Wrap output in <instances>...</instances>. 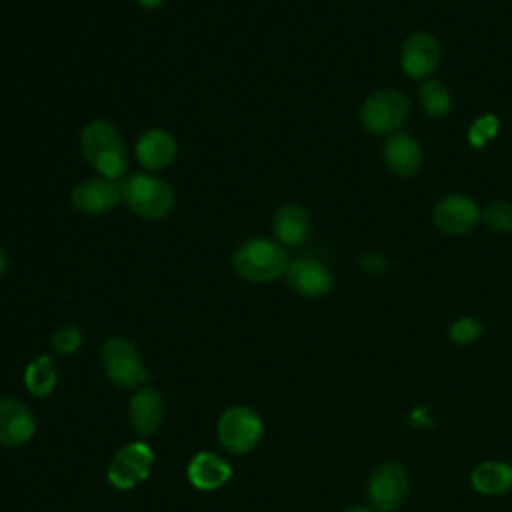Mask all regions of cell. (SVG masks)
<instances>
[{"label":"cell","mask_w":512,"mask_h":512,"mask_svg":"<svg viewBox=\"0 0 512 512\" xmlns=\"http://www.w3.org/2000/svg\"><path fill=\"white\" fill-rule=\"evenodd\" d=\"M410 114V100L404 92L382 88L368 94L360 106V124L374 136H390L406 122Z\"/></svg>","instance_id":"277c9868"},{"label":"cell","mask_w":512,"mask_h":512,"mask_svg":"<svg viewBox=\"0 0 512 512\" xmlns=\"http://www.w3.org/2000/svg\"><path fill=\"white\" fill-rule=\"evenodd\" d=\"M482 222L496 234H512V202L492 200L482 210Z\"/></svg>","instance_id":"7402d4cb"},{"label":"cell","mask_w":512,"mask_h":512,"mask_svg":"<svg viewBox=\"0 0 512 512\" xmlns=\"http://www.w3.org/2000/svg\"><path fill=\"white\" fill-rule=\"evenodd\" d=\"M58 382V372L50 356H36L24 370V384L28 392L36 398H46L52 394Z\"/></svg>","instance_id":"ffe728a7"},{"label":"cell","mask_w":512,"mask_h":512,"mask_svg":"<svg viewBox=\"0 0 512 512\" xmlns=\"http://www.w3.org/2000/svg\"><path fill=\"white\" fill-rule=\"evenodd\" d=\"M396 512H398V510H396Z\"/></svg>","instance_id":"f1b7e54d"},{"label":"cell","mask_w":512,"mask_h":512,"mask_svg":"<svg viewBox=\"0 0 512 512\" xmlns=\"http://www.w3.org/2000/svg\"><path fill=\"white\" fill-rule=\"evenodd\" d=\"M6 266H8V262H6V254H4V250L0 248V276L6 272Z\"/></svg>","instance_id":"83f0119b"},{"label":"cell","mask_w":512,"mask_h":512,"mask_svg":"<svg viewBox=\"0 0 512 512\" xmlns=\"http://www.w3.org/2000/svg\"><path fill=\"white\" fill-rule=\"evenodd\" d=\"M232 270L246 282L264 284L274 282L286 274L290 258L286 248L264 236H254L236 246L230 258Z\"/></svg>","instance_id":"7a4b0ae2"},{"label":"cell","mask_w":512,"mask_h":512,"mask_svg":"<svg viewBox=\"0 0 512 512\" xmlns=\"http://www.w3.org/2000/svg\"><path fill=\"white\" fill-rule=\"evenodd\" d=\"M484 332V326L478 318L474 316H460L456 318L450 328H448V338L454 342V344H472L474 340H478Z\"/></svg>","instance_id":"603a6c76"},{"label":"cell","mask_w":512,"mask_h":512,"mask_svg":"<svg viewBox=\"0 0 512 512\" xmlns=\"http://www.w3.org/2000/svg\"><path fill=\"white\" fill-rule=\"evenodd\" d=\"M480 220L482 212L478 204L464 194L442 196L432 208V224L448 236L470 234Z\"/></svg>","instance_id":"30bf717a"},{"label":"cell","mask_w":512,"mask_h":512,"mask_svg":"<svg viewBox=\"0 0 512 512\" xmlns=\"http://www.w3.org/2000/svg\"><path fill=\"white\" fill-rule=\"evenodd\" d=\"M186 474L194 488L216 490L232 476V468L220 456L212 452H200L190 460Z\"/></svg>","instance_id":"ac0fdd59"},{"label":"cell","mask_w":512,"mask_h":512,"mask_svg":"<svg viewBox=\"0 0 512 512\" xmlns=\"http://www.w3.org/2000/svg\"><path fill=\"white\" fill-rule=\"evenodd\" d=\"M284 276L288 288L304 298H322L334 286L332 272L322 262L312 258L292 260Z\"/></svg>","instance_id":"7c38bea8"},{"label":"cell","mask_w":512,"mask_h":512,"mask_svg":"<svg viewBox=\"0 0 512 512\" xmlns=\"http://www.w3.org/2000/svg\"><path fill=\"white\" fill-rule=\"evenodd\" d=\"M82 344V334L76 326L72 324H66L62 328H58L52 338H50V348L60 354V356H68V354H74Z\"/></svg>","instance_id":"cb8c5ba5"},{"label":"cell","mask_w":512,"mask_h":512,"mask_svg":"<svg viewBox=\"0 0 512 512\" xmlns=\"http://www.w3.org/2000/svg\"><path fill=\"white\" fill-rule=\"evenodd\" d=\"M272 232L282 246L304 244L312 234L310 212L296 202L280 204L272 214Z\"/></svg>","instance_id":"2e32d148"},{"label":"cell","mask_w":512,"mask_h":512,"mask_svg":"<svg viewBox=\"0 0 512 512\" xmlns=\"http://www.w3.org/2000/svg\"><path fill=\"white\" fill-rule=\"evenodd\" d=\"M118 184L122 202L144 220H162L174 208L176 196L172 186L150 172L128 174Z\"/></svg>","instance_id":"3957f363"},{"label":"cell","mask_w":512,"mask_h":512,"mask_svg":"<svg viewBox=\"0 0 512 512\" xmlns=\"http://www.w3.org/2000/svg\"><path fill=\"white\" fill-rule=\"evenodd\" d=\"M408 492L410 478L398 462H382L368 476L366 500L374 512H396L406 502Z\"/></svg>","instance_id":"8992f818"},{"label":"cell","mask_w":512,"mask_h":512,"mask_svg":"<svg viewBox=\"0 0 512 512\" xmlns=\"http://www.w3.org/2000/svg\"><path fill=\"white\" fill-rule=\"evenodd\" d=\"M218 440L232 454H246L256 448L264 434V422L248 406H232L218 418Z\"/></svg>","instance_id":"52a82bcc"},{"label":"cell","mask_w":512,"mask_h":512,"mask_svg":"<svg viewBox=\"0 0 512 512\" xmlns=\"http://www.w3.org/2000/svg\"><path fill=\"white\" fill-rule=\"evenodd\" d=\"M106 378L124 390L140 388L146 380V366L136 344L124 336H112L100 352Z\"/></svg>","instance_id":"5b68a950"},{"label":"cell","mask_w":512,"mask_h":512,"mask_svg":"<svg viewBox=\"0 0 512 512\" xmlns=\"http://www.w3.org/2000/svg\"><path fill=\"white\" fill-rule=\"evenodd\" d=\"M442 48L434 34L412 32L400 46V68L412 80H428L440 66Z\"/></svg>","instance_id":"9c48e42d"},{"label":"cell","mask_w":512,"mask_h":512,"mask_svg":"<svg viewBox=\"0 0 512 512\" xmlns=\"http://www.w3.org/2000/svg\"><path fill=\"white\" fill-rule=\"evenodd\" d=\"M164 420V400L154 386H140L128 406V422L140 436H152L158 432Z\"/></svg>","instance_id":"e0dca14e"},{"label":"cell","mask_w":512,"mask_h":512,"mask_svg":"<svg viewBox=\"0 0 512 512\" xmlns=\"http://www.w3.org/2000/svg\"><path fill=\"white\" fill-rule=\"evenodd\" d=\"M382 160L392 174L400 178H412L420 172L424 154L422 146L410 134L394 132L386 136L382 144Z\"/></svg>","instance_id":"4fadbf2b"},{"label":"cell","mask_w":512,"mask_h":512,"mask_svg":"<svg viewBox=\"0 0 512 512\" xmlns=\"http://www.w3.org/2000/svg\"><path fill=\"white\" fill-rule=\"evenodd\" d=\"M342 512H374L370 506H348Z\"/></svg>","instance_id":"4316f807"},{"label":"cell","mask_w":512,"mask_h":512,"mask_svg":"<svg viewBox=\"0 0 512 512\" xmlns=\"http://www.w3.org/2000/svg\"><path fill=\"white\" fill-rule=\"evenodd\" d=\"M36 432L32 410L16 398H0V444L16 448L26 444Z\"/></svg>","instance_id":"5bb4252c"},{"label":"cell","mask_w":512,"mask_h":512,"mask_svg":"<svg viewBox=\"0 0 512 512\" xmlns=\"http://www.w3.org/2000/svg\"><path fill=\"white\" fill-rule=\"evenodd\" d=\"M470 484L482 496H502L512 490V466L502 460H484L474 466Z\"/></svg>","instance_id":"d6986e66"},{"label":"cell","mask_w":512,"mask_h":512,"mask_svg":"<svg viewBox=\"0 0 512 512\" xmlns=\"http://www.w3.org/2000/svg\"><path fill=\"white\" fill-rule=\"evenodd\" d=\"M134 152H136L138 164L144 170L156 172V170L168 168L174 162L178 144L168 130L150 128L138 136Z\"/></svg>","instance_id":"9a60e30c"},{"label":"cell","mask_w":512,"mask_h":512,"mask_svg":"<svg viewBox=\"0 0 512 512\" xmlns=\"http://www.w3.org/2000/svg\"><path fill=\"white\" fill-rule=\"evenodd\" d=\"M152 464V448L146 442H130L112 456L106 468V478L114 488L130 490L148 478Z\"/></svg>","instance_id":"ba28073f"},{"label":"cell","mask_w":512,"mask_h":512,"mask_svg":"<svg viewBox=\"0 0 512 512\" xmlns=\"http://www.w3.org/2000/svg\"><path fill=\"white\" fill-rule=\"evenodd\" d=\"M142 8H146V10H156V8H160V6H164L166 4V0H136Z\"/></svg>","instance_id":"484cf974"},{"label":"cell","mask_w":512,"mask_h":512,"mask_svg":"<svg viewBox=\"0 0 512 512\" xmlns=\"http://www.w3.org/2000/svg\"><path fill=\"white\" fill-rule=\"evenodd\" d=\"M358 266L366 274H382L388 268V260L380 252H366V254L360 256Z\"/></svg>","instance_id":"d4e9b609"},{"label":"cell","mask_w":512,"mask_h":512,"mask_svg":"<svg viewBox=\"0 0 512 512\" xmlns=\"http://www.w3.org/2000/svg\"><path fill=\"white\" fill-rule=\"evenodd\" d=\"M418 102L420 108L424 110L426 116L430 118H446L452 110V96L448 86L442 80L436 78H428L422 82L420 90H418Z\"/></svg>","instance_id":"44dd1931"},{"label":"cell","mask_w":512,"mask_h":512,"mask_svg":"<svg viewBox=\"0 0 512 512\" xmlns=\"http://www.w3.org/2000/svg\"><path fill=\"white\" fill-rule=\"evenodd\" d=\"M122 200L120 184L108 178H86L70 190V204L84 216H100L112 212Z\"/></svg>","instance_id":"8fae6325"},{"label":"cell","mask_w":512,"mask_h":512,"mask_svg":"<svg viewBox=\"0 0 512 512\" xmlns=\"http://www.w3.org/2000/svg\"><path fill=\"white\" fill-rule=\"evenodd\" d=\"M80 152L86 164L102 178H124L128 152L120 130L110 120H92L80 132Z\"/></svg>","instance_id":"6da1fadb"}]
</instances>
